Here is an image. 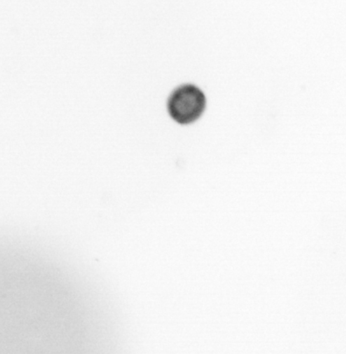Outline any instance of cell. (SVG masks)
Instances as JSON below:
<instances>
[{
	"label": "cell",
	"mask_w": 346,
	"mask_h": 354,
	"mask_svg": "<svg viewBox=\"0 0 346 354\" xmlns=\"http://www.w3.org/2000/svg\"><path fill=\"white\" fill-rule=\"evenodd\" d=\"M207 99L203 91L193 84L177 88L168 99V113L176 122L182 125L197 121L206 109Z\"/></svg>",
	"instance_id": "obj_1"
}]
</instances>
